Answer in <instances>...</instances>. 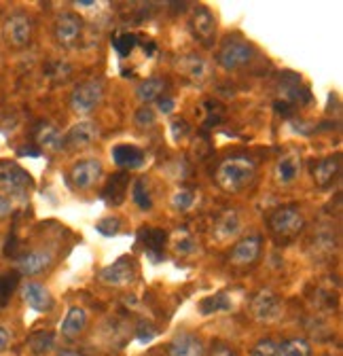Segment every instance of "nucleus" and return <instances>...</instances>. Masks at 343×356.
<instances>
[{"label": "nucleus", "instance_id": "f257e3e1", "mask_svg": "<svg viewBox=\"0 0 343 356\" xmlns=\"http://www.w3.org/2000/svg\"><path fill=\"white\" fill-rule=\"evenodd\" d=\"M254 176H256V163L246 155H233V157L223 159L217 172H214L217 185L227 193L244 191L246 187L252 185Z\"/></svg>", "mask_w": 343, "mask_h": 356}, {"label": "nucleus", "instance_id": "f03ea898", "mask_svg": "<svg viewBox=\"0 0 343 356\" xmlns=\"http://www.w3.org/2000/svg\"><path fill=\"white\" fill-rule=\"evenodd\" d=\"M303 227H306V218L294 204L280 206L269 214V229H271L274 238L282 244L294 240L303 232Z\"/></svg>", "mask_w": 343, "mask_h": 356}, {"label": "nucleus", "instance_id": "7ed1b4c3", "mask_svg": "<svg viewBox=\"0 0 343 356\" xmlns=\"http://www.w3.org/2000/svg\"><path fill=\"white\" fill-rule=\"evenodd\" d=\"M252 58H254V47H252V44L248 40L235 36V38H227L221 44V49L217 54V64L223 70L233 72V70H240V68L248 66L252 62Z\"/></svg>", "mask_w": 343, "mask_h": 356}, {"label": "nucleus", "instance_id": "20e7f679", "mask_svg": "<svg viewBox=\"0 0 343 356\" xmlns=\"http://www.w3.org/2000/svg\"><path fill=\"white\" fill-rule=\"evenodd\" d=\"M104 100V83L100 79L83 81L74 87L70 96V108L76 115H90L94 113Z\"/></svg>", "mask_w": 343, "mask_h": 356}, {"label": "nucleus", "instance_id": "39448f33", "mask_svg": "<svg viewBox=\"0 0 343 356\" xmlns=\"http://www.w3.org/2000/svg\"><path fill=\"white\" fill-rule=\"evenodd\" d=\"M32 185V176L15 161H0V189L11 195H24Z\"/></svg>", "mask_w": 343, "mask_h": 356}, {"label": "nucleus", "instance_id": "423d86ee", "mask_svg": "<svg viewBox=\"0 0 343 356\" xmlns=\"http://www.w3.org/2000/svg\"><path fill=\"white\" fill-rule=\"evenodd\" d=\"M104 174V168H102V161L98 159H83L78 163L72 165L70 170V185L78 191H87L92 189Z\"/></svg>", "mask_w": 343, "mask_h": 356}, {"label": "nucleus", "instance_id": "0eeeda50", "mask_svg": "<svg viewBox=\"0 0 343 356\" xmlns=\"http://www.w3.org/2000/svg\"><path fill=\"white\" fill-rule=\"evenodd\" d=\"M83 34V19L76 13H60L53 24V36L60 47H74Z\"/></svg>", "mask_w": 343, "mask_h": 356}, {"label": "nucleus", "instance_id": "6e6552de", "mask_svg": "<svg viewBox=\"0 0 343 356\" xmlns=\"http://www.w3.org/2000/svg\"><path fill=\"white\" fill-rule=\"evenodd\" d=\"M191 34L195 40H199L203 47H212L214 38H217V19H214L212 11L206 7H197L189 22Z\"/></svg>", "mask_w": 343, "mask_h": 356}, {"label": "nucleus", "instance_id": "1a4fd4ad", "mask_svg": "<svg viewBox=\"0 0 343 356\" xmlns=\"http://www.w3.org/2000/svg\"><path fill=\"white\" fill-rule=\"evenodd\" d=\"M5 40L15 49L28 47L32 40V19L26 13H13L5 22Z\"/></svg>", "mask_w": 343, "mask_h": 356}, {"label": "nucleus", "instance_id": "9d476101", "mask_svg": "<svg viewBox=\"0 0 343 356\" xmlns=\"http://www.w3.org/2000/svg\"><path fill=\"white\" fill-rule=\"evenodd\" d=\"M261 246H263V240L259 234H250L246 238H242L229 252V263L231 265H237V267H244V265H252L256 259L261 254Z\"/></svg>", "mask_w": 343, "mask_h": 356}, {"label": "nucleus", "instance_id": "9b49d317", "mask_svg": "<svg viewBox=\"0 0 343 356\" xmlns=\"http://www.w3.org/2000/svg\"><path fill=\"white\" fill-rule=\"evenodd\" d=\"M250 309H252V316L261 323H271L280 316V309H282V303H280V297L271 291H261L256 293L252 303H250Z\"/></svg>", "mask_w": 343, "mask_h": 356}, {"label": "nucleus", "instance_id": "f8f14e48", "mask_svg": "<svg viewBox=\"0 0 343 356\" xmlns=\"http://www.w3.org/2000/svg\"><path fill=\"white\" fill-rule=\"evenodd\" d=\"M102 282L112 284V286H125V284H132L136 278V265L130 257H123L119 261H115L112 265L104 267L100 272Z\"/></svg>", "mask_w": 343, "mask_h": 356}, {"label": "nucleus", "instance_id": "ddd939ff", "mask_svg": "<svg viewBox=\"0 0 343 356\" xmlns=\"http://www.w3.org/2000/svg\"><path fill=\"white\" fill-rule=\"evenodd\" d=\"M53 263V254L49 250H32L17 259L15 272L19 276H38L45 270H49Z\"/></svg>", "mask_w": 343, "mask_h": 356}, {"label": "nucleus", "instance_id": "4468645a", "mask_svg": "<svg viewBox=\"0 0 343 356\" xmlns=\"http://www.w3.org/2000/svg\"><path fill=\"white\" fill-rule=\"evenodd\" d=\"M98 125L94 121H78L70 127V131L66 134L64 145L68 147H76V149H85L98 140Z\"/></svg>", "mask_w": 343, "mask_h": 356}, {"label": "nucleus", "instance_id": "2eb2a0df", "mask_svg": "<svg viewBox=\"0 0 343 356\" xmlns=\"http://www.w3.org/2000/svg\"><path fill=\"white\" fill-rule=\"evenodd\" d=\"M22 297L36 312H49V309H53V303H56L49 289L38 282H26L22 286Z\"/></svg>", "mask_w": 343, "mask_h": 356}, {"label": "nucleus", "instance_id": "dca6fc26", "mask_svg": "<svg viewBox=\"0 0 343 356\" xmlns=\"http://www.w3.org/2000/svg\"><path fill=\"white\" fill-rule=\"evenodd\" d=\"M176 68H178V72H183L191 83H197V85L206 83V79L210 76V64H208V60H203V58L197 56V54H187V56H183V58L178 60Z\"/></svg>", "mask_w": 343, "mask_h": 356}, {"label": "nucleus", "instance_id": "f3484780", "mask_svg": "<svg viewBox=\"0 0 343 356\" xmlns=\"http://www.w3.org/2000/svg\"><path fill=\"white\" fill-rule=\"evenodd\" d=\"M206 346L191 333H181L167 343V356H203Z\"/></svg>", "mask_w": 343, "mask_h": 356}, {"label": "nucleus", "instance_id": "a211bd4d", "mask_svg": "<svg viewBox=\"0 0 343 356\" xmlns=\"http://www.w3.org/2000/svg\"><path fill=\"white\" fill-rule=\"evenodd\" d=\"M341 159H339V155H335V157H324V159H318V161H314V165H312V176H314V183L318 185V187H331L333 183H335V178H337V174H339V168H341V163H339Z\"/></svg>", "mask_w": 343, "mask_h": 356}, {"label": "nucleus", "instance_id": "6ab92c4d", "mask_svg": "<svg viewBox=\"0 0 343 356\" xmlns=\"http://www.w3.org/2000/svg\"><path fill=\"white\" fill-rule=\"evenodd\" d=\"M85 327H87V312L78 305H72L68 312H66V318L62 323V337L66 339H76Z\"/></svg>", "mask_w": 343, "mask_h": 356}, {"label": "nucleus", "instance_id": "aec40b11", "mask_svg": "<svg viewBox=\"0 0 343 356\" xmlns=\"http://www.w3.org/2000/svg\"><path fill=\"white\" fill-rule=\"evenodd\" d=\"M112 159L119 168L136 170L144 163V151L136 145H119L112 149Z\"/></svg>", "mask_w": 343, "mask_h": 356}, {"label": "nucleus", "instance_id": "412c9836", "mask_svg": "<svg viewBox=\"0 0 343 356\" xmlns=\"http://www.w3.org/2000/svg\"><path fill=\"white\" fill-rule=\"evenodd\" d=\"M167 89V83L159 76H151L144 79L138 87H136V98L142 102V106H151V102H157L159 98H163Z\"/></svg>", "mask_w": 343, "mask_h": 356}, {"label": "nucleus", "instance_id": "4be33fe9", "mask_svg": "<svg viewBox=\"0 0 343 356\" xmlns=\"http://www.w3.org/2000/svg\"><path fill=\"white\" fill-rule=\"evenodd\" d=\"M165 242H167V234L163 229H142L144 252L153 263H159L163 259Z\"/></svg>", "mask_w": 343, "mask_h": 356}, {"label": "nucleus", "instance_id": "5701e85b", "mask_svg": "<svg viewBox=\"0 0 343 356\" xmlns=\"http://www.w3.org/2000/svg\"><path fill=\"white\" fill-rule=\"evenodd\" d=\"M301 172V157L296 153H288L284 155L278 165H276V176H278V183L280 185H290L294 183V178Z\"/></svg>", "mask_w": 343, "mask_h": 356}, {"label": "nucleus", "instance_id": "b1692460", "mask_svg": "<svg viewBox=\"0 0 343 356\" xmlns=\"http://www.w3.org/2000/svg\"><path fill=\"white\" fill-rule=\"evenodd\" d=\"M240 216L233 212V210H225L219 218H217V225H214V236H217V240L225 242L233 236L240 234Z\"/></svg>", "mask_w": 343, "mask_h": 356}, {"label": "nucleus", "instance_id": "393cba45", "mask_svg": "<svg viewBox=\"0 0 343 356\" xmlns=\"http://www.w3.org/2000/svg\"><path fill=\"white\" fill-rule=\"evenodd\" d=\"M127 187H130V174L119 172V174H115V176L110 178V181H108V185H106V189H104L102 195L106 197L108 204L119 206V204L125 200Z\"/></svg>", "mask_w": 343, "mask_h": 356}, {"label": "nucleus", "instance_id": "a878e982", "mask_svg": "<svg viewBox=\"0 0 343 356\" xmlns=\"http://www.w3.org/2000/svg\"><path fill=\"white\" fill-rule=\"evenodd\" d=\"M276 356H312V346L303 337H292L278 343Z\"/></svg>", "mask_w": 343, "mask_h": 356}, {"label": "nucleus", "instance_id": "bb28decb", "mask_svg": "<svg viewBox=\"0 0 343 356\" xmlns=\"http://www.w3.org/2000/svg\"><path fill=\"white\" fill-rule=\"evenodd\" d=\"M36 140L40 147H49V149H62L64 138L60 136L58 127H53L51 123H40L36 129Z\"/></svg>", "mask_w": 343, "mask_h": 356}, {"label": "nucleus", "instance_id": "cd10ccee", "mask_svg": "<svg viewBox=\"0 0 343 356\" xmlns=\"http://www.w3.org/2000/svg\"><path fill=\"white\" fill-rule=\"evenodd\" d=\"M19 284L17 272H0V307L7 305Z\"/></svg>", "mask_w": 343, "mask_h": 356}, {"label": "nucleus", "instance_id": "c85d7f7f", "mask_svg": "<svg viewBox=\"0 0 343 356\" xmlns=\"http://www.w3.org/2000/svg\"><path fill=\"white\" fill-rule=\"evenodd\" d=\"M53 343H56V337H53L51 331H36L28 339V346H30V350L34 354H45V352H49L53 348Z\"/></svg>", "mask_w": 343, "mask_h": 356}, {"label": "nucleus", "instance_id": "c756f323", "mask_svg": "<svg viewBox=\"0 0 343 356\" xmlns=\"http://www.w3.org/2000/svg\"><path fill=\"white\" fill-rule=\"evenodd\" d=\"M132 197L136 202V206L140 210H151L153 208V197H151V191H149V183L147 178H138L132 187Z\"/></svg>", "mask_w": 343, "mask_h": 356}, {"label": "nucleus", "instance_id": "7c9ffc66", "mask_svg": "<svg viewBox=\"0 0 343 356\" xmlns=\"http://www.w3.org/2000/svg\"><path fill=\"white\" fill-rule=\"evenodd\" d=\"M231 307V301L227 299L225 293H219L214 297H208L199 303V309L201 314H212V312H219V309H229Z\"/></svg>", "mask_w": 343, "mask_h": 356}, {"label": "nucleus", "instance_id": "2f4dec72", "mask_svg": "<svg viewBox=\"0 0 343 356\" xmlns=\"http://www.w3.org/2000/svg\"><path fill=\"white\" fill-rule=\"evenodd\" d=\"M136 42H138L136 34L125 32V34H121V36H117V38L112 40V47L117 49V54H119L121 58H127V56H130V54L134 51Z\"/></svg>", "mask_w": 343, "mask_h": 356}, {"label": "nucleus", "instance_id": "473e14b6", "mask_svg": "<svg viewBox=\"0 0 343 356\" xmlns=\"http://www.w3.org/2000/svg\"><path fill=\"white\" fill-rule=\"evenodd\" d=\"M193 204H195V193L189 189H181L174 193V197H172V206L176 210H189Z\"/></svg>", "mask_w": 343, "mask_h": 356}, {"label": "nucleus", "instance_id": "72a5a7b5", "mask_svg": "<svg viewBox=\"0 0 343 356\" xmlns=\"http://www.w3.org/2000/svg\"><path fill=\"white\" fill-rule=\"evenodd\" d=\"M96 229H98L102 236H117L119 229H121V220H119L117 216H108V218H104V220L98 222Z\"/></svg>", "mask_w": 343, "mask_h": 356}, {"label": "nucleus", "instance_id": "f704fd0d", "mask_svg": "<svg viewBox=\"0 0 343 356\" xmlns=\"http://www.w3.org/2000/svg\"><path fill=\"white\" fill-rule=\"evenodd\" d=\"M276 350H278V343L274 339H261L252 348L250 356H276Z\"/></svg>", "mask_w": 343, "mask_h": 356}, {"label": "nucleus", "instance_id": "c9c22d12", "mask_svg": "<svg viewBox=\"0 0 343 356\" xmlns=\"http://www.w3.org/2000/svg\"><path fill=\"white\" fill-rule=\"evenodd\" d=\"M155 111L151 108V106H142V108H138V113H136V117H134V121H136V125L138 127H151V125H155Z\"/></svg>", "mask_w": 343, "mask_h": 356}, {"label": "nucleus", "instance_id": "e433bc0d", "mask_svg": "<svg viewBox=\"0 0 343 356\" xmlns=\"http://www.w3.org/2000/svg\"><path fill=\"white\" fill-rule=\"evenodd\" d=\"M187 134H189V123L185 119H176L174 123H172V136H174L176 143H181Z\"/></svg>", "mask_w": 343, "mask_h": 356}, {"label": "nucleus", "instance_id": "4c0bfd02", "mask_svg": "<svg viewBox=\"0 0 343 356\" xmlns=\"http://www.w3.org/2000/svg\"><path fill=\"white\" fill-rule=\"evenodd\" d=\"M11 210H13V204H11V200H9L5 193H0V220L7 218V216L11 214Z\"/></svg>", "mask_w": 343, "mask_h": 356}, {"label": "nucleus", "instance_id": "58836bf2", "mask_svg": "<svg viewBox=\"0 0 343 356\" xmlns=\"http://www.w3.org/2000/svg\"><path fill=\"white\" fill-rule=\"evenodd\" d=\"M174 100H172V98H167V96H163V98H159L157 100V111L159 113H172V111H174Z\"/></svg>", "mask_w": 343, "mask_h": 356}, {"label": "nucleus", "instance_id": "ea45409f", "mask_svg": "<svg viewBox=\"0 0 343 356\" xmlns=\"http://www.w3.org/2000/svg\"><path fill=\"white\" fill-rule=\"evenodd\" d=\"M210 356H237V352L233 350V348H229V346H217V348H214L212 350V354Z\"/></svg>", "mask_w": 343, "mask_h": 356}, {"label": "nucleus", "instance_id": "a19ab883", "mask_svg": "<svg viewBox=\"0 0 343 356\" xmlns=\"http://www.w3.org/2000/svg\"><path fill=\"white\" fill-rule=\"evenodd\" d=\"M9 341H11V333L5 327H0V352H5L9 348Z\"/></svg>", "mask_w": 343, "mask_h": 356}, {"label": "nucleus", "instance_id": "79ce46f5", "mask_svg": "<svg viewBox=\"0 0 343 356\" xmlns=\"http://www.w3.org/2000/svg\"><path fill=\"white\" fill-rule=\"evenodd\" d=\"M193 248H195V244H193V240H191V238H185L183 242H178V244H176V250H178V252H183V254L191 252Z\"/></svg>", "mask_w": 343, "mask_h": 356}, {"label": "nucleus", "instance_id": "37998d69", "mask_svg": "<svg viewBox=\"0 0 343 356\" xmlns=\"http://www.w3.org/2000/svg\"><path fill=\"white\" fill-rule=\"evenodd\" d=\"M58 356H81L78 352H72V350H64V352H60Z\"/></svg>", "mask_w": 343, "mask_h": 356}, {"label": "nucleus", "instance_id": "c03bdc74", "mask_svg": "<svg viewBox=\"0 0 343 356\" xmlns=\"http://www.w3.org/2000/svg\"><path fill=\"white\" fill-rule=\"evenodd\" d=\"M326 356H331V354H326Z\"/></svg>", "mask_w": 343, "mask_h": 356}]
</instances>
